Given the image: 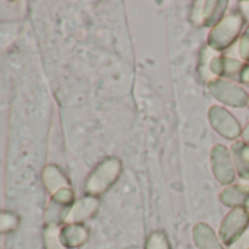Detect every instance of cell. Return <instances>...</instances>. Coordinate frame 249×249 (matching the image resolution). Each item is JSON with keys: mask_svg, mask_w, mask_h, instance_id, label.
I'll use <instances>...</instances> for the list:
<instances>
[{"mask_svg": "<svg viewBox=\"0 0 249 249\" xmlns=\"http://www.w3.org/2000/svg\"><path fill=\"white\" fill-rule=\"evenodd\" d=\"M249 227V215L248 211L245 208H233L230 210L221 224H220V230H218V237L221 239V242L224 245H230L233 243L246 229Z\"/></svg>", "mask_w": 249, "mask_h": 249, "instance_id": "7", "label": "cell"}, {"mask_svg": "<svg viewBox=\"0 0 249 249\" xmlns=\"http://www.w3.org/2000/svg\"><path fill=\"white\" fill-rule=\"evenodd\" d=\"M62 227L59 224H47L43 231V240L46 249H68L62 240Z\"/></svg>", "mask_w": 249, "mask_h": 249, "instance_id": "14", "label": "cell"}, {"mask_svg": "<svg viewBox=\"0 0 249 249\" xmlns=\"http://www.w3.org/2000/svg\"><path fill=\"white\" fill-rule=\"evenodd\" d=\"M246 211H248V215H249V207H248V208H246Z\"/></svg>", "mask_w": 249, "mask_h": 249, "instance_id": "22", "label": "cell"}, {"mask_svg": "<svg viewBox=\"0 0 249 249\" xmlns=\"http://www.w3.org/2000/svg\"><path fill=\"white\" fill-rule=\"evenodd\" d=\"M240 183H242V185H245V186H248V188H249V179H248V180H240Z\"/></svg>", "mask_w": 249, "mask_h": 249, "instance_id": "21", "label": "cell"}, {"mask_svg": "<svg viewBox=\"0 0 249 249\" xmlns=\"http://www.w3.org/2000/svg\"><path fill=\"white\" fill-rule=\"evenodd\" d=\"M237 54L245 63H249V24L245 27L240 38L237 40Z\"/></svg>", "mask_w": 249, "mask_h": 249, "instance_id": "17", "label": "cell"}, {"mask_svg": "<svg viewBox=\"0 0 249 249\" xmlns=\"http://www.w3.org/2000/svg\"><path fill=\"white\" fill-rule=\"evenodd\" d=\"M230 154L234 163L236 175L240 180L249 179V145L245 144L242 140L234 141L230 147Z\"/></svg>", "mask_w": 249, "mask_h": 249, "instance_id": "12", "label": "cell"}, {"mask_svg": "<svg viewBox=\"0 0 249 249\" xmlns=\"http://www.w3.org/2000/svg\"><path fill=\"white\" fill-rule=\"evenodd\" d=\"M248 107H249V95H248Z\"/></svg>", "mask_w": 249, "mask_h": 249, "instance_id": "23", "label": "cell"}, {"mask_svg": "<svg viewBox=\"0 0 249 249\" xmlns=\"http://www.w3.org/2000/svg\"><path fill=\"white\" fill-rule=\"evenodd\" d=\"M19 226V217L11 211H0V233H9Z\"/></svg>", "mask_w": 249, "mask_h": 249, "instance_id": "16", "label": "cell"}, {"mask_svg": "<svg viewBox=\"0 0 249 249\" xmlns=\"http://www.w3.org/2000/svg\"><path fill=\"white\" fill-rule=\"evenodd\" d=\"M243 15L237 12L227 14L217 25H214L207 37V46L214 52H224L231 47L242 36L245 27Z\"/></svg>", "mask_w": 249, "mask_h": 249, "instance_id": "1", "label": "cell"}, {"mask_svg": "<svg viewBox=\"0 0 249 249\" xmlns=\"http://www.w3.org/2000/svg\"><path fill=\"white\" fill-rule=\"evenodd\" d=\"M62 240L66 245V248H79L82 246L88 237H89V230L84 224H65L62 227Z\"/></svg>", "mask_w": 249, "mask_h": 249, "instance_id": "13", "label": "cell"}, {"mask_svg": "<svg viewBox=\"0 0 249 249\" xmlns=\"http://www.w3.org/2000/svg\"><path fill=\"white\" fill-rule=\"evenodd\" d=\"M207 88L208 92L220 103H223L224 106H230V107H245L248 106V92L246 89L233 81L229 79H213L210 82H207Z\"/></svg>", "mask_w": 249, "mask_h": 249, "instance_id": "4", "label": "cell"}, {"mask_svg": "<svg viewBox=\"0 0 249 249\" xmlns=\"http://www.w3.org/2000/svg\"><path fill=\"white\" fill-rule=\"evenodd\" d=\"M145 249H172L167 234L161 230L153 231L145 243Z\"/></svg>", "mask_w": 249, "mask_h": 249, "instance_id": "15", "label": "cell"}, {"mask_svg": "<svg viewBox=\"0 0 249 249\" xmlns=\"http://www.w3.org/2000/svg\"><path fill=\"white\" fill-rule=\"evenodd\" d=\"M227 6V0H196L192 3L189 19L196 27L213 28L226 17Z\"/></svg>", "mask_w": 249, "mask_h": 249, "instance_id": "3", "label": "cell"}, {"mask_svg": "<svg viewBox=\"0 0 249 249\" xmlns=\"http://www.w3.org/2000/svg\"><path fill=\"white\" fill-rule=\"evenodd\" d=\"M98 208H100V199L97 196L84 195L65 210L62 221L65 224H82L84 221L94 217Z\"/></svg>", "mask_w": 249, "mask_h": 249, "instance_id": "8", "label": "cell"}, {"mask_svg": "<svg viewBox=\"0 0 249 249\" xmlns=\"http://www.w3.org/2000/svg\"><path fill=\"white\" fill-rule=\"evenodd\" d=\"M220 202L224 207L233 208H248L249 207V188L239 183V185H230L226 186L220 192Z\"/></svg>", "mask_w": 249, "mask_h": 249, "instance_id": "9", "label": "cell"}, {"mask_svg": "<svg viewBox=\"0 0 249 249\" xmlns=\"http://www.w3.org/2000/svg\"><path fill=\"white\" fill-rule=\"evenodd\" d=\"M242 141L245 142V144H248L249 145V122L245 124V128L242 129Z\"/></svg>", "mask_w": 249, "mask_h": 249, "instance_id": "20", "label": "cell"}, {"mask_svg": "<svg viewBox=\"0 0 249 249\" xmlns=\"http://www.w3.org/2000/svg\"><path fill=\"white\" fill-rule=\"evenodd\" d=\"M239 6H240L239 12L243 15L245 21H248V22H249V0H248V2H246V0H245V2H240V3H239Z\"/></svg>", "mask_w": 249, "mask_h": 249, "instance_id": "19", "label": "cell"}, {"mask_svg": "<svg viewBox=\"0 0 249 249\" xmlns=\"http://www.w3.org/2000/svg\"><path fill=\"white\" fill-rule=\"evenodd\" d=\"M43 183L46 186V189L50 192V195L53 196L54 194H57L62 189H68L71 188V182L66 178V175L60 170V167H57L56 164H49L44 167L43 170Z\"/></svg>", "mask_w": 249, "mask_h": 249, "instance_id": "11", "label": "cell"}, {"mask_svg": "<svg viewBox=\"0 0 249 249\" xmlns=\"http://www.w3.org/2000/svg\"><path fill=\"white\" fill-rule=\"evenodd\" d=\"M120 173H122V161L117 157L104 159L88 175L84 185L85 194L98 198L101 194L107 192L116 183V180L120 178Z\"/></svg>", "mask_w": 249, "mask_h": 249, "instance_id": "2", "label": "cell"}, {"mask_svg": "<svg viewBox=\"0 0 249 249\" xmlns=\"http://www.w3.org/2000/svg\"><path fill=\"white\" fill-rule=\"evenodd\" d=\"M211 172L218 183L223 186H230L236 179V169L230 154V148L223 144H217L211 148L210 153Z\"/></svg>", "mask_w": 249, "mask_h": 249, "instance_id": "5", "label": "cell"}, {"mask_svg": "<svg viewBox=\"0 0 249 249\" xmlns=\"http://www.w3.org/2000/svg\"><path fill=\"white\" fill-rule=\"evenodd\" d=\"M192 237L198 249H224L221 239L207 223H198L192 229Z\"/></svg>", "mask_w": 249, "mask_h": 249, "instance_id": "10", "label": "cell"}, {"mask_svg": "<svg viewBox=\"0 0 249 249\" xmlns=\"http://www.w3.org/2000/svg\"><path fill=\"white\" fill-rule=\"evenodd\" d=\"M208 122L211 128L223 138L237 141L242 137V126L239 120L223 106H211L208 108Z\"/></svg>", "mask_w": 249, "mask_h": 249, "instance_id": "6", "label": "cell"}, {"mask_svg": "<svg viewBox=\"0 0 249 249\" xmlns=\"http://www.w3.org/2000/svg\"><path fill=\"white\" fill-rule=\"evenodd\" d=\"M227 249H249V227L233 243H230Z\"/></svg>", "mask_w": 249, "mask_h": 249, "instance_id": "18", "label": "cell"}]
</instances>
